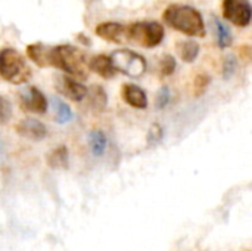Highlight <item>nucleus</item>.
Instances as JSON below:
<instances>
[{"instance_id":"1","label":"nucleus","mask_w":252,"mask_h":251,"mask_svg":"<svg viewBox=\"0 0 252 251\" xmlns=\"http://www.w3.org/2000/svg\"><path fill=\"white\" fill-rule=\"evenodd\" d=\"M162 19L176 31L190 37H204L207 33L201 12L189 4H170L162 13Z\"/></svg>"},{"instance_id":"2","label":"nucleus","mask_w":252,"mask_h":251,"mask_svg":"<svg viewBox=\"0 0 252 251\" xmlns=\"http://www.w3.org/2000/svg\"><path fill=\"white\" fill-rule=\"evenodd\" d=\"M50 67L62 70L75 80H86L90 72L86 52L72 44H59L52 47Z\"/></svg>"},{"instance_id":"3","label":"nucleus","mask_w":252,"mask_h":251,"mask_svg":"<svg viewBox=\"0 0 252 251\" xmlns=\"http://www.w3.org/2000/svg\"><path fill=\"white\" fill-rule=\"evenodd\" d=\"M0 75L12 84H24L31 78L32 71L16 49L6 47L0 50Z\"/></svg>"},{"instance_id":"4","label":"nucleus","mask_w":252,"mask_h":251,"mask_svg":"<svg viewBox=\"0 0 252 251\" xmlns=\"http://www.w3.org/2000/svg\"><path fill=\"white\" fill-rule=\"evenodd\" d=\"M164 40V27L158 21H137L127 25V43L155 47Z\"/></svg>"},{"instance_id":"5","label":"nucleus","mask_w":252,"mask_h":251,"mask_svg":"<svg viewBox=\"0 0 252 251\" xmlns=\"http://www.w3.org/2000/svg\"><path fill=\"white\" fill-rule=\"evenodd\" d=\"M112 67L117 72H123L131 78H139L146 72V59L130 49H117L109 55Z\"/></svg>"},{"instance_id":"6","label":"nucleus","mask_w":252,"mask_h":251,"mask_svg":"<svg viewBox=\"0 0 252 251\" xmlns=\"http://www.w3.org/2000/svg\"><path fill=\"white\" fill-rule=\"evenodd\" d=\"M223 16L236 27H248L252 18L250 0H223Z\"/></svg>"},{"instance_id":"7","label":"nucleus","mask_w":252,"mask_h":251,"mask_svg":"<svg viewBox=\"0 0 252 251\" xmlns=\"http://www.w3.org/2000/svg\"><path fill=\"white\" fill-rule=\"evenodd\" d=\"M56 90L74 102H81L87 96V87L81 84L78 80L69 75H58L56 77Z\"/></svg>"},{"instance_id":"8","label":"nucleus","mask_w":252,"mask_h":251,"mask_svg":"<svg viewBox=\"0 0 252 251\" xmlns=\"http://www.w3.org/2000/svg\"><path fill=\"white\" fill-rule=\"evenodd\" d=\"M21 108L28 112L44 114L49 108V102L37 87H28L21 93Z\"/></svg>"},{"instance_id":"9","label":"nucleus","mask_w":252,"mask_h":251,"mask_svg":"<svg viewBox=\"0 0 252 251\" xmlns=\"http://www.w3.org/2000/svg\"><path fill=\"white\" fill-rule=\"evenodd\" d=\"M96 34L109 43H127V25L120 22H102L96 27Z\"/></svg>"},{"instance_id":"10","label":"nucleus","mask_w":252,"mask_h":251,"mask_svg":"<svg viewBox=\"0 0 252 251\" xmlns=\"http://www.w3.org/2000/svg\"><path fill=\"white\" fill-rule=\"evenodd\" d=\"M16 133L25 139L30 141H43L47 136V127L35 118H24L21 120L16 127H15Z\"/></svg>"},{"instance_id":"11","label":"nucleus","mask_w":252,"mask_h":251,"mask_svg":"<svg viewBox=\"0 0 252 251\" xmlns=\"http://www.w3.org/2000/svg\"><path fill=\"white\" fill-rule=\"evenodd\" d=\"M123 99L126 101L127 105L136 108V109H146L148 108V96L146 92L139 87L137 84L127 83L123 86Z\"/></svg>"},{"instance_id":"12","label":"nucleus","mask_w":252,"mask_h":251,"mask_svg":"<svg viewBox=\"0 0 252 251\" xmlns=\"http://www.w3.org/2000/svg\"><path fill=\"white\" fill-rule=\"evenodd\" d=\"M89 70L96 72L97 75L106 78V80L114 78L115 74H117V71L112 67V62H111L108 55H96V56H93L89 61Z\"/></svg>"},{"instance_id":"13","label":"nucleus","mask_w":252,"mask_h":251,"mask_svg":"<svg viewBox=\"0 0 252 251\" xmlns=\"http://www.w3.org/2000/svg\"><path fill=\"white\" fill-rule=\"evenodd\" d=\"M50 52L52 47L46 46L43 43H32L30 46H27V55L28 58L38 67L46 68L50 67Z\"/></svg>"},{"instance_id":"14","label":"nucleus","mask_w":252,"mask_h":251,"mask_svg":"<svg viewBox=\"0 0 252 251\" xmlns=\"http://www.w3.org/2000/svg\"><path fill=\"white\" fill-rule=\"evenodd\" d=\"M46 160H47V166L50 169H55V170L68 169V166H69V152H68V148L65 145L56 146L55 149H52L47 154V158Z\"/></svg>"},{"instance_id":"15","label":"nucleus","mask_w":252,"mask_h":251,"mask_svg":"<svg viewBox=\"0 0 252 251\" xmlns=\"http://www.w3.org/2000/svg\"><path fill=\"white\" fill-rule=\"evenodd\" d=\"M176 50H177V55L182 58V61L190 64V62H193L198 58L201 47L193 40H183V41H177Z\"/></svg>"},{"instance_id":"16","label":"nucleus","mask_w":252,"mask_h":251,"mask_svg":"<svg viewBox=\"0 0 252 251\" xmlns=\"http://www.w3.org/2000/svg\"><path fill=\"white\" fill-rule=\"evenodd\" d=\"M108 139L102 130H92L89 133V148L94 157H102L106 151Z\"/></svg>"},{"instance_id":"17","label":"nucleus","mask_w":252,"mask_h":251,"mask_svg":"<svg viewBox=\"0 0 252 251\" xmlns=\"http://www.w3.org/2000/svg\"><path fill=\"white\" fill-rule=\"evenodd\" d=\"M213 22H214V27H216V34H217V41H219V46L221 49H226L232 44V33L229 30V27L221 21L219 19L217 16H213Z\"/></svg>"},{"instance_id":"18","label":"nucleus","mask_w":252,"mask_h":251,"mask_svg":"<svg viewBox=\"0 0 252 251\" xmlns=\"http://www.w3.org/2000/svg\"><path fill=\"white\" fill-rule=\"evenodd\" d=\"M52 104H53V111H55V120H56V123L65 124V123H69L72 120V111H71V108H69L68 104H65L59 98H53L52 99Z\"/></svg>"},{"instance_id":"19","label":"nucleus","mask_w":252,"mask_h":251,"mask_svg":"<svg viewBox=\"0 0 252 251\" xmlns=\"http://www.w3.org/2000/svg\"><path fill=\"white\" fill-rule=\"evenodd\" d=\"M87 95L90 98V105L97 109V111H103L106 108V102H108V98H106V92L103 90V87L100 86H93L90 90H87Z\"/></svg>"},{"instance_id":"20","label":"nucleus","mask_w":252,"mask_h":251,"mask_svg":"<svg viewBox=\"0 0 252 251\" xmlns=\"http://www.w3.org/2000/svg\"><path fill=\"white\" fill-rule=\"evenodd\" d=\"M176 67H177V64H176L174 56H171V55H164V56L161 58L159 71H161V75H162V77L171 75V74L176 71Z\"/></svg>"},{"instance_id":"21","label":"nucleus","mask_w":252,"mask_h":251,"mask_svg":"<svg viewBox=\"0 0 252 251\" xmlns=\"http://www.w3.org/2000/svg\"><path fill=\"white\" fill-rule=\"evenodd\" d=\"M210 77L207 74H198L195 81H193V93L195 96H201L202 93H205L208 84H210Z\"/></svg>"},{"instance_id":"22","label":"nucleus","mask_w":252,"mask_h":251,"mask_svg":"<svg viewBox=\"0 0 252 251\" xmlns=\"http://www.w3.org/2000/svg\"><path fill=\"white\" fill-rule=\"evenodd\" d=\"M236 67H238L236 58H235L233 55H227V56L224 58V62H223V77H224L226 80L230 78V77L235 74Z\"/></svg>"},{"instance_id":"23","label":"nucleus","mask_w":252,"mask_h":251,"mask_svg":"<svg viewBox=\"0 0 252 251\" xmlns=\"http://www.w3.org/2000/svg\"><path fill=\"white\" fill-rule=\"evenodd\" d=\"M10 118H12V104L6 98L0 96V124L7 123Z\"/></svg>"},{"instance_id":"24","label":"nucleus","mask_w":252,"mask_h":251,"mask_svg":"<svg viewBox=\"0 0 252 251\" xmlns=\"http://www.w3.org/2000/svg\"><path fill=\"white\" fill-rule=\"evenodd\" d=\"M170 98H171L170 89H168L167 86L161 87L159 92H158V95H157V101H155V102H157V108L164 109V108L170 104Z\"/></svg>"},{"instance_id":"25","label":"nucleus","mask_w":252,"mask_h":251,"mask_svg":"<svg viewBox=\"0 0 252 251\" xmlns=\"http://www.w3.org/2000/svg\"><path fill=\"white\" fill-rule=\"evenodd\" d=\"M162 138V130L158 124H154L149 130V141L151 142H158Z\"/></svg>"}]
</instances>
